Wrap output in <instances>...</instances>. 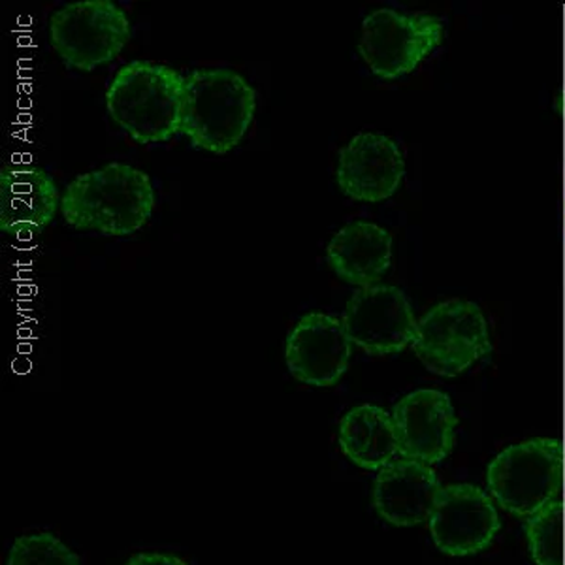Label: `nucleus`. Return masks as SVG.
<instances>
[{
	"label": "nucleus",
	"instance_id": "obj_2",
	"mask_svg": "<svg viewBox=\"0 0 565 565\" xmlns=\"http://www.w3.org/2000/svg\"><path fill=\"white\" fill-rule=\"evenodd\" d=\"M255 111L257 93L238 72L204 68L185 77L181 135L193 148L215 154L238 148Z\"/></svg>",
	"mask_w": 565,
	"mask_h": 565
},
{
	"label": "nucleus",
	"instance_id": "obj_9",
	"mask_svg": "<svg viewBox=\"0 0 565 565\" xmlns=\"http://www.w3.org/2000/svg\"><path fill=\"white\" fill-rule=\"evenodd\" d=\"M434 545L452 558L487 551L501 530L500 513L487 490L469 482L447 484L437 498L430 521Z\"/></svg>",
	"mask_w": 565,
	"mask_h": 565
},
{
	"label": "nucleus",
	"instance_id": "obj_6",
	"mask_svg": "<svg viewBox=\"0 0 565 565\" xmlns=\"http://www.w3.org/2000/svg\"><path fill=\"white\" fill-rule=\"evenodd\" d=\"M413 351L431 373L458 377L492 351L489 324L476 303H437L417 322Z\"/></svg>",
	"mask_w": 565,
	"mask_h": 565
},
{
	"label": "nucleus",
	"instance_id": "obj_5",
	"mask_svg": "<svg viewBox=\"0 0 565 565\" xmlns=\"http://www.w3.org/2000/svg\"><path fill=\"white\" fill-rule=\"evenodd\" d=\"M132 36L129 15L111 0H79L50 20V44L68 68L93 72L121 55Z\"/></svg>",
	"mask_w": 565,
	"mask_h": 565
},
{
	"label": "nucleus",
	"instance_id": "obj_18",
	"mask_svg": "<svg viewBox=\"0 0 565 565\" xmlns=\"http://www.w3.org/2000/svg\"><path fill=\"white\" fill-rule=\"evenodd\" d=\"M7 565H79L77 554L53 533L21 535L13 541Z\"/></svg>",
	"mask_w": 565,
	"mask_h": 565
},
{
	"label": "nucleus",
	"instance_id": "obj_14",
	"mask_svg": "<svg viewBox=\"0 0 565 565\" xmlns=\"http://www.w3.org/2000/svg\"><path fill=\"white\" fill-rule=\"evenodd\" d=\"M61 210L57 183L42 168H4L0 174V231H44Z\"/></svg>",
	"mask_w": 565,
	"mask_h": 565
},
{
	"label": "nucleus",
	"instance_id": "obj_4",
	"mask_svg": "<svg viewBox=\"0 0 565 565\" xmlns=\"http://www.w3.org/2000/svg\"><path fill=\"white\" fill-rule=\"evenodd\" d=\"M564 487V444L535 437L511 445L487 468V489L498 508L527 519L554 500Z\"/></svg>",
	"mask_w": 565,
	"mask_h": 565
},
{
	"label": "nucleus",
	"instance_id": "obj_17",
	"mask_svg": "<svg viewBox=\"0 0 565 565\" xmlns=\"http://www.w3.org/2000/svg\"><path fill=\"white\" fill-rule=\"evenodd\" d=\"M527 553L535 565H564L565 505L554 500L524 519Z\"/></svg>",
	"mask_w": 565,
	"mask_h": 565
},
{
	"label": "nucleus",
	"instance_id": "obj_19",
	"mask_svg": "<svg viewBox=\"0 0 565 565\" xmlns=\"http://www.w3.org/2000/svg\"><path fill=\"white\" fill-rule=\"evenodd\" d=\"M125 565H186V562L174 554L140 553L135 554Z\"/></svg>",
	"mask_w": 565,
	"mask_h": 565
},
{
	"label": "nucleus",
	"instance_id": "obj_16",
	"mask_svg": "<svg viewBox=\"0 0 565 565\" xmlns=\"http://www.w3.org/2000/svg\"><path fill=\"white\" fill-rule=\"evenodd\" d=\"M345 457L367 471H380L398 457V441L392 415L380 405H356L345 413L338 431Z\"/></svg>",
	"mask_w": 565,
	"mask_h": 565
},
{
	"label": "nucleus",
	"instance_id": "obj_10",
	"mask_svg": "<svg viewBox=\"0 0 565 565\" xmlns=\"http://www.w3.org/2000/svg\"><path fill=\"white\" fill-rule=\"evenodd\" d=\"M353 354L343 321L311 311L296 322L285 341V362L290 375L303 385L327 388L348 373Z\"/></svg>",
	"mask_w": 565,
	"mask_h": 565
},
{
	"label": "nucleus",
	"instance_id": "obj_15",
	"mask_svg": "<svg viewBox=\"0 0 565 565\" xmlns=\"http://www.w3.org/2000/svg\"><path fill=\"white\" fill-rule=\"evenodd\" d=\"M328 266L341 281L359 289L385 276L392 263V236L370 221L341 226L327 247Z\"/></svg>",
	"mask_w": 565,
	"mask_h": 565
},
{
	"label": "nucleus",
	"instance_id": "obj_8",
	"mask_svg": "<svg viewBox=\"0 0 565 565\" xmlns=\"http://www.w3.org/2000/svg\"><path fill=\"white\" fill-rule=\"evenodd\" d=\"M341 321L351 343L372 356L405 351L413 343L418 322L407 296L383 282L356 290Z\"/></svg>",
	"mask_w": 565,
	"mask_h": 565
},
{
	"label": "nucleus",
	"instance_id": "obj_3",
	"mask_svg": "<svg viewBox=\"0 0 565 565\" xmlns=\"http://www.w3.org/2000/svg\"><path fill=\"white\" fill-rule=\"evenodd\" d=\"M185 76L172 66L132 61L117 71L106 108L119 129L141 146L181 135Z\"/></svg>",
	"mask_w": 565,
	"mask_h": 565
},
{
	"label": "nucleus",
	"instance_id": "obj_12",
	"mask_svg": "<svg viewBox=\"0 0 565 565\" xmlns=\"http://www.w3.org/2000/svg\"><path fill=\"white\" fill-rule=\"evenodd\" d=\"M405 161L398 143L388 136L362 132L338 154L335 183L354 202L377 204L396 194L404 181Z\"/></svg>",
	"mask_w": 565,
	"mask_h": 565
},
{
	"label": "nucleus",
	"instance_id": "obj_11",
	"mask_svg": "<svg viewBox=\"0 0 565 565\" xmlns=\"http://www.w3.org/2000/svg\"><path fill=\"white\" fill-rule=\"evenodd\" d=\"M391 415L399 457L434 466L452 452L458 417L445 392H412L394 405Z\"/></svg>",
	"mask_w": 565,
	"mask_h": 565
},
{
	"label": "nucleus",
	"instance_id": "obj_7",
	"mask_svg": "<svg viewBox=\"0 0 565 565\" xmlns=\"http://www.w3.org/2000/svg\"><path fill=\"white\" fill-rule=\"evenodd\" d=\"M444 40V23L426 13L381 8L367 13L360 31L359 53L381 79L415 71Z\"/></svg>",
	"mask_w": 565,
	"mask_h": 565
},
{
	"label": "nucleus",
	"instance_id": "obj_1",
	"mask_svg": "<svg viewBox=\"0 0 565 565\" xmlns=\"http://www.w3.org/2000/svg\"><path fill=\"white\" fill-rule=\"evenodd\" d=\"M154 207V189L140 168L109 162L79 174L61 196V213L76 231L130 236L143 228Z\"/></svg>",
	"mask_w": 565,
	"mask_h": 565
},
{
	"label": "nucleus",
	"instance_id": "obj_13",
	"mask_svg": "<svg viewBox=\"0 0 565 565\" xmlns=\"http://www.w3.org/2000/svg\"><path fill=\"white\" fill-rule=\"evenodd\" d=\"M444 484L428 463L394 458L377 471L372 501L381 521L396 527L420 526L430 521Z\"/></svg>",
	"mask_w": 565,
	"mask_h": 565
}]
</instances>
